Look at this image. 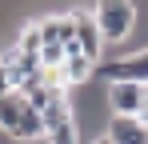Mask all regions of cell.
<instances>
[{"label":"cell","instance_id":"6da1fadb","mask_svg":"<svg viewBox=\"0 0 148 144\" xmlns=\"http://www.w3.org/2000/svg\"><path fill=\"white\" fill-rule=\"evenodd\" d=\"M92 20H96L104 44H124L132 36V28H136V4H128V0H104V4L92 8Z\"/></svg>","mask_w":148,"mask_h":144},{"label":"cell","instance_id":"7a4b0ae2","mask_svg":"<svg viewBox=\"0 0 148 144\" xmlns=\"http://www.w3.org/2000/svg\"><path fill=\"white\" fill-rule=\"evenodd\" d=\"M96 76L104 84H144L148 88V48H132L116 60L96 64Z\"/></svg>","mask_w":148,"mask_h":144},{"label":"cell","instance_id":"3957f363","mask_svg":"<svg viewBox=\"0 0 148 144\" xmlns=\"http://www.w3.org/2000/svg\"><path fill=\"white\" fill-rule=\"evenodd\" d=\"M104 100H108V116H148V88L144 84H104Z\"/></svg>","mask_w":148,"mask_h":144},{"label":"cell","instance_id":"277c9868","mask_svg":"<svg viewBox=\"0 0 148 144\" xmlns=\"http://www.w3.org/2000/svg\"><path fill=\"white\" fill-rule=\"evenodd\" d=\"M76 16V48L92 60V64H100V56H104V36H100L96 20H92V12H84V8H72Z\"/></svg>","mask_w":148,"mask_h":144},{"label":"cell","instance_id":"5b68a950","mask_svg":"<svg viewBox=\"0 0 148 144\" xmlns=\"http://www.w3.org/2000/svg\"><path fill=\"white\" fill-rule=\"evenodd\" d=\"M104 140L108 144H148V124L136 116H108Z\"/></svg>","mask_w":148,"mask_h":144},{"label":"cell","instance_id":"8992f818","mask_svg":"<svg viewBox=\"0 0 148 144\" xmlns=\"http://www.w3.org/2000/svg\"><path fill=\"white\" fill-rule=\"evenodd\" d=\"M96 76V64L84 56V52H68L64 56V64H60V80H64V92H72L80 84H88Z\"/></svg>","mask_w":148,"mask_h":144},{"label":"cell","instance_id":"52a82bcc","mask_svg":"<svg viewBox=\"0 0 148 144\" xmlns=\"http://www.w3.org/2000/svg\"><path fill=\"white\" fill-rule=\"evenodd\" d=\"M44 144H80V124L72 120H64V124H56V128H48L44 132Z\"/></svg>","mask_w":148,"mask_h":144},{"label":"cell","instance_id":"ba28073f","mask_svg":"<svg viewBox=\"0 0 148 144\" xmlns=\"http://www.w3.org/2000/svg\"><path fill=\"white\" fill-rule=\"evenodd\" d=\"M8 92H16V88H12V76H8V68L0 64V100H4Z\"/></svg>","mask_w":148,"mask_h":144},{"label":"cell","instance_id":"9c48e42d","mask_svg":"<svg viewBox=\"0 0 148 144\" xmlns=\"http://www.w3.org/2000/svg\"><path fill=\"white\" fill-rule=\"evenodd\" d=\"M92 144H108V140H104V136H96V140H92Z\"/></svg>","mask_w":148,"mask_h":144},{"label":"cell","instance_id":"30bf717a","mask_svg":"<svg viewBox=\"0 0 148 144\" xmlns=\"http://www.w3.org/2000/svg\"><path fill=\"white\" fill-rule=\"evenodd\" d=\"M0 64H4V48H0Z\"/></svg>","mask_w":148,"mask_h":144}]
</instances>
